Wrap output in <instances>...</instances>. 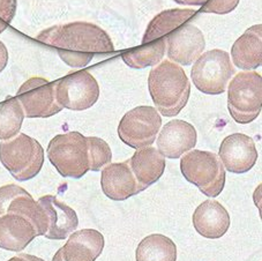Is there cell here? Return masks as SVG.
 Listing matches in <instances>:
<instances>
[{
    "mask_svg": "<svg viewBox=\"0 0 262 261\" xmlns=\"http://www.w3.org/2000/svg\"><path fill=\"white\" fill-rule=\"evenodd\" d=\"M168 57L182 65H191L200 57L206 48L202 31L193 25H184L166 36Z\"/></svg>",
    "mask_w": 262,
    "mask_h": 261,
    "instance_id": "12",
    "label": "cell"
},
{
    "mask_svg": "<svg viewBox=\"0 0 262 261\" xmlns=\"http://www.w3.org/2000/svg\"><path fill=\"white\" fill-rule=\"evenodd\" d=\"M0 161L16 181L26 182L39 173L44 163L40 143L27 134L0 142Z\"/></svg>",
    "mask_w": 262,
    "mask_h": 261,
    "instance_id": "3",
    "label": "cell"
},
{
    "mask_svg": "<svg viewBox=\"0 0 262 261\" xmlns=\"http://www.w3.org/2000/svg\"><path fill=\"white\" fill-rule=\"evenodd\" d=\"M42 207L47 223V232L44 237L48 240H66L79 226V219L75 210L53 195H44L38 199Z\"/></svg>",
    "mask_w": 262,
    "mask_h": 261,
    "instance_id": "14",
    "label": "cell"
},
{
    "mask_svg": "<svg viewBox=\"0 0 262 261\" xmlns=\"http://www.w3.org/2000/svg\"><path fill=\"white\" fill-rule=\"evenodd\" d=\"M195 14L196 13L193 10H170L162 12L149 24L143 35L142 44L151 43L154 40L166 37L171 31L186 24L195 16Z\"/></svg>",
    "mask_w": 262,
    "mask_h": 261,
    "instance_id": "22",
    "label": "cell"
},
{
    "mask_svg": "<svg viewBox=\"0 0 262 261\" xmlns=\"http://www.w3.org/2000/svg\"><path fill=\"white\" fill-rule=\"evenodd\" d=\"M198 134L192 124L174 119L165 124L157 138V150L168 159H179L196 145Z\"/></svg>",
    "mask_w": 262,
    "mask_h": 261,
    "instance_id": "16",
    "label": "cell"
},
{
    "mask_svg": "<svg viewBox=\"0 0 262 261\" xmlns=\"http://www.w3.org/2000/svg\"><path fill=\"white\" fill-rule=\"evenodd\" d=\"M37 236V230L27 216L17 213L0 216V249L20 252Z\"/></svg>",
    "mask_w": 262,
    "mask_h": 261,
    "instance_id": "18",
    "label": "cell"
},
{
    "mask_svg": "<svg viewBox=\"0 0 262 261\" xmlns=\"http://www.w3.org/2000/svg\"><path fill=\"white\" fill-rule=\"evenodd\" d=\"M149 93L157 111L174 117L187 104L191 83L179 65L165 60L152 69L148 78Z\"/></svg>",
    "mask_w": 262,
    "mask_h": 261,
    "instance_id": "2",
    "label": "cell"
},
{
    "mask_svg": "<svg viewBox=\"0 0 262 261\" xmlns=\"http://www.w3.org/2000/svg\"><path fill=\"white\" fill-rule=\"evenodd\" d=\"M101 186L104 194L115 201H124L141 192L128 161L107 164L102 170Z\"/></svg>",
    "mask_w": 262,
    "mask_h": 261,
    "instance_id": "19",
    "label": "cell"
},
{
    "mask_svg": "<svg viewBox=\"0 0 262 261\" xmlns=\"http://www.w3.org/2000/svg\"><path fill=\"white\" fill-rule=\"evenodd\" d=\"M162 126V118L155 107L138 106L121 118L118 136L126 145L140 149L151 146Z\"/></svg>",
    "mask_w": 262,
    "mask_h": 261,
    "instance_id": "8",
    "label": "cell"
},
{
    "mask_svg": "<svg viewBox=\"0 0 262 261\" xmlns=\"http://www.w3.org/2000/svg\"><path fill=\"white\" fill-rule=\"evenodd\" d=\"M37 40L52 47L71 67H83L96 55H109L115 50L109 35L88 22L52 27L39 33Z\"/></svg>",
    "mask_w": 262,
    "mask_h": 261,
    "instance_id": "1",
    "label": "cell"
},
{
    "mask_svg": "<svg viewBox=\"0 0 262 261\" xmlns=\"http://www.w3.org/2000/svg\"><path fill=\"white\" fill-rule=\"evenodd\" d=\"M137 261H177V246L171 238L152 233L140 242L135 251Z\"/></svg>",
    "mask_w": 262,
    "mask_h": 261,
    "instance_id": "23",
    "label": "cell"
},
{
    "mask_svg": "<svg viewBox=\"0 0 262 261\" xmlns=\"http://www.w3.org/2000/svg\"><path fill=\"white\" fill-rule=\"evenodd\" d=\"M166 40L165 37L154 40L151 43L142 44L141 47L130 49L124 52L121 58L125 64L133 69H144L154 66L162 60L165 55Z\"/></svg>",
    "mask_w": 262,
    "mask_h": 261,
    "instance_id": "24",
    "label": "cell"
},
{
    "mask_svg": "<svg viewBox=\"0 0 262 261\" xmlns=\"http://www.w3.org/2000/svg\"><path fill=\"white\" fill-rule=\"evenodd\" d=\"M232 61L241 70H255L262 65V27L255 25L247 29L231 50Z\"/></svg>",
    "mask_w": 262,
    "mask_h": 261,
    "instance_id": "21",
    "label": "cell"
},
{
    "mask_svg": "<svg viewBox=\"0 0 262 261\" xmlns=\"http://www.w3.org/2000/svg\"><path fill=\"white\" fill-rule=\"evenodd\" d=\"M180 170L184 178L205 195L216 198L222 193L225 185V169L215 153L189 150L182 157Z\"/></svg>",
    "mask_w": 262,
    "mask_h": 261,
    "instance_id": "5",
    "label": "cell"
},
{
    "mask_svg": "<svg viewBox=\"0 0 262 261\" xmlns=\"http://www.w3.org/2000/svg\"><path fill=\"white\" fill-rule=\"evenodd\" d=\"M6 213H17L27 216L33 222L38 236H44L47 232L42 207L25 188L14 184L0 187V216Z\"/></svg>",
    "mask_w": 262,
    "mask_h": 261,
    "instance_id": "11",
    "label": "cell"
},
{
    "mask_svg": "<svg viewBox=\"0 0 262 261\" xmlns=\"http://www.w3.org/2000/svg\"><path fill=\"white\" fill-rule=\"evenodd\" d=\"M48 157L62 177L80 179L90 170L87 137L79 132L59 134L50 141Z\"/></svg>",
    "mask_w": 262,
    "mask_h": 261,
    "instance_id": "4",
    "label": "cell"
},
{
    "mask_svg": "<svg viewBox=\"0 0 262 261\" xmlns=\"http://www.w3.org/2000/svg\"><path fill=\"white\" fill-rule=\"evenodd\" d=\"M16 0H0V17L10 25L15 16Z\"/></svg>",
    "mask_w": 262,
    "mask_h": 261,
    "instance_id": "28",
    "label": "cell"
},
{
    "mask_svg": "<svg viewBox=\"0 0 262 261\" xmlns=\"http://www.w3.org/2000/svg\"><path fill=\"white\" fill-rule=\"evenodd\" d=\"M239 0H208L202 6L203 13H216V14H227L237 7Z\"/></svg>",
    "mask_w": 262,
    "mask_h": 261,
    "instance_id": "27",
    "label": "cell"
},
{
    "mask_svg": "<svg viewBox=\"0 0 262 261\" xmlns=\"http://www.w3.org/2000/svg\"><path fill=\"white\" fill-rule=\"evenodd\" d=\"M8 62V51L2 40H0V73L5 69Z\"/></svg>",
    "mask_w": 262,
    "mask_h": 261,
    "instance_id": "29",
    "label": "cell"
},
{
    "mask_svg": "<svg viewBox=\"0 0 262 261\" xmlns=\"http://www.w3.org/2000/svg\"><path fill=\"white\" fill-rule=\"evenodd\" d=\"M88 148L90 159V170L99 171L104 166L107 165L112 160V151L110 146L103 140L96 137H88Z\"/></svg>",
    "mask_w": 262,
    "mask_h": 261,
    "instance_id": "26",
    "label": "cell"
},
{
    "mask_svg": "<svg viewBox=\"0 0 262 261\" xmlns=\"http://www.w3.org/2000/svg\"><path fill=\"white\" fill-rule=\"evenodd\" d=\"M177 4L180 5H187V6H203L208 2V0H174Z\"/></svg>",
    "mask_w": 262,
    "mask_h": 261,
    "instance_id": "31",
    "label": "cell"
},
{
    "mask_svg": "<svg viewBox=\"0 0 262 261\" xmlns=\"http://www.w3.org/2000/svg\"><path fill=\"white\" fill-rule=\"evenodd\" d=\"M17 101L28 118H49L62 110L56 98V82L43 78H31L21 85Z\"/></svg>",
    "mask_w": 262,
    "mask_h": 261,
    "instance_id": "10",
    "label": "cell"
},
{
    "mask_svg": "<svg viewBox=\"0 0 262 261\" xmlns=\"http://www.w3.org/2000/svg\"><path fill=\"white\" fill-rule=\"evenodd\" d=\"M7 27H8V25L2 19V17H0V34H2L4 30H6Z\"/></svg>",
    "mask_w": 262,
    "mask_h": 261,
    "instance_id": "32",
    "label": "cell"
},
{
    "mask_svg": "<svg viewBox=\"0 0 262 261\" xmlns=\"http://www.w3.org/2000/svg\"><path fill=\"white\" fill-rule=\"evenodd\" d=\"M257 150L251 137L234 133L224 139L220 147V160L225 170L232 173H245L255 165Z\"/></svg>",
    "mask_w": 262,
    "mask_h": 261,
    "instance_id": "13",
    "label": "cell"
},
{
    "mask_svg": "<svg viewBox=\"0 0 262 261\" xmlns=\"http://www.w3.org/2000/svg\"><path fill=\"white\" fill-rule=\"evenodd\" d=\"M98 97L97 81L87 71L71 73L56 82V98L62 109L87 110L97 102Z\"/></svg>",
    "mask_w": 262,
    "mask_h": 261,
    "instance_id": "9",
    "label": "cell"
},
{
    "mask_svg": "<svg viewBox=\"0 0 262 261\" xmlns=\"http://www.w3.org/2000/svg\"><path fill=\"white\" fill-rule=\"evenodd\" d=\"M25 112L16 97H8L0 103V140H10L19 134Z\"/></svg>",
    "mask_w": 262,
    "mask_h": 261,
    "instance_id": "25",
    "label": "cell"
},
{
    "mask_svg": "<svg viewBox=\"0 0 262 261\" xmlns=\"http://www.w3.org/2000/svg\"><path fill=\"white\" fill-rule=\"evenodd\" d=\"M228 109L239 124H250L261 114L262 78L256 72H242L228 88Z\"/></svg>",
    "mask_w": 262,
    "mask_h": 261,
    "instance_id": "6",
    "label": "cell"
},
{
    "mask_svg": "<svg viewBox=\"0 0 262 261\" xmlns=\"http://www.w3.org/2000/svg\"><path fill=\"white\" fill-rule=\"evenodd\" d=\"M234 72L229 53L215 49L202 53L198 58L191 71V76L199 91L208 95H219L227 91Z\"/></svg>",
    "mask_w": 262,
    "mask_h": 261,
    "instance_id": "7",
    "label": "cell"
},
{
    "mask_svg": "<svg viewBox=\"0 0 262 261\" xmlns=\"http://www.w3.org/2000/svg\"><path fill=\"white\" fill-rule=\"evenodd\" d=\"M192 221L199 235L209 240L223 237L231 226L228 210L221 202L213 199L203 201L196 207Z\"/></svg>",
    "mask_w": 262,
    "mask_h": 261,
    "instance_id": "17",
    "label": "cell"
},
{
    "mask_svg": "<svg viewBox=\"0 0 262 261\" xmlns=\"http://www.w3.org/2000/svg\"><path fill=\"white\" fill-rule=\"evenodd\" d=\"M128 165L134 175L140 191H144L163 176L165 157L154 147L140 148L128 160Z\"/></svg>",
    "mask_w": 262,
    "mask_h": 261,
    "instance_id": "20",
    "label": "cell"
},
{
    "mask_svg": "<svg viewBox=\"0 0 262 261\" xmlns=\"http://www.w3.org/2000/svg\"><path fill=\"white\" fill-rule=\"evenodd\" d=\"M104 245L105 242L101 232L95 229H82L71 233L52 261H95L102 254Z\"/></svg>",
    "mask_w": 262,
    "mask_h": 261,
    "instance_id": "15",
    "label": "cell"
},
{
    "mask_svg": "<svg viewBox=\"0 0 262 261\" xmlns=\"http://www.w3.org/2000/svg\"><path fill=\"white\" fill-rule=\"evenodd\" d=\"M7 261H45L43 259L38 258L36 255H31V254H26V253H20L15 256H13L10 260Z\"/></svg>",
    "mask_w": 262,
    "mask_h": 261,
    "instance_id": "30",
    "label": "cell"
}]
</instances>
